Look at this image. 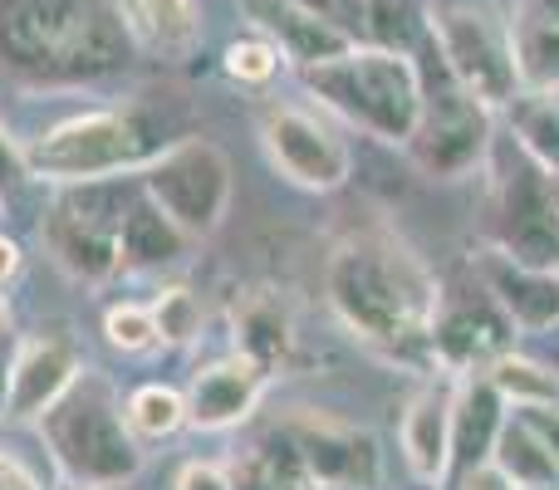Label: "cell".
Returning a JSON list of instances; mask_svg holds the SVG:
<instances>
[{"label":"cell","instance_id":"6da1fadb","mask_svg":"<svg viewBox=\"0 0 559 490\" xmlns=\"http://www.w3.org/2000/svg\"><path fill=\"white\" fill-rule=\"evenodd\" d=\"M324 299L364 348L393 363H432L442 285L403 241L348 236L344 246H334L324 265Z\"/></svg>","mask_w":559,"mask_h":490},{"label":"cell","instance_id":"7a4b0ae2","mask_svg":"<svg viewBox=\"0 0 559 490\" xmlns=\"http://www.w3.org/2000/svg\"><path fill=\"white\" fill-rule=\"evenodd\" d=\"M128 15L114 0H0V64L35 79H98L128 64Z\"/></svg>","mask_w":559,"mask_h":490},{"label":"cell","instance_id":"3957f363","mask_svg":"<svg viewBox=\"0 0 559 490\" xmlns=\"http://www.w3.org/2000/svg\"><path fill=\"white\" fill-rule=\"evenodd\" d=\"M35 427L74 490H118L143 471V442L128 427L118 387L98 368H84Z\"/></svg>","mask_w":559,"mask_h":490},{"label":"cell","instance_id":"277c9868","mask_svg":"<svg viewBox=\"0 0 559 490\" xmlns=\"http://www.w3.org/2000/svg\"><path fill=\"white\" fill-rule=\"evenodd\" d=\"M299 79L329 113L354 123L358 133L388 147L413 143L417 118H423V64L407 49L348 45L324 64L299 69Z\"/></svg>","mask_w":559,"mask_h":490},{"label":"cell","instance_id":"5b68a950","mask_svg":"<svg viewBox=\"0 0 559 490\" xmlns=\"http://www.w3.org/2000/svg\"><path fill=\"white\" fill-rule=\"evenodd\" d=\"M177 138H163V123L143 108H94V113H74L39 133L25 147L35 182L79 187V182H114V177H133L153 163L163 147Z\"/></svg>","mask_w":559,"mask_h":490},{"label":"cell","instance_id":"8992f818","mask_svg":"<svg viewBox=\"0 0 559 490\" xmlns=\"http://www.w3.org/2000/svg\"><path fill=\"white\" fill-rule=\"evenodd\" d=\"M427 39L432 55L476 104L506 113L521 94L515 64V25L486 0H432L427 5Z\"/></svg>","mask_w":559,"mask_h":490},{"label":"cell","instance_id":"52a82bcc","mask_svg":"<svg viewBox=\"0 0 559 490\" xmlns=\"http://www.w3.org/2000/svg\"><path fill=\"white\" fill-rule=\"evenodd\" d=\"M496 147V113L476 104L442 64L437 79L423 74V118H417L413 143L403 147L427 177L437 182H462L491 163Z\"/></svg>","mask_w":559,"mask_h":490},{"label":"cell","instance_id":"ba28073f","mask_svg":"<svg viewBox=\"0 0 559 490\" xmlns=\"http://www.w3.org/2000/svg\"><path fill=\"white\" fill-rule=\"evenodd\" d=\"M114 182H123V177H114ZM114 182L59 187V196L39 222V241H45L49 260L84 285H104L123 270L118 231H123L128 192L114 196Z\"/></svg>","mask_w":559,"mask_h":490},{"label":"cell","instance_id":"9c48e42d","mask_svg":"<svg viewBox=\"0 0 559 490\" xmlns=\"http://www.w3.org/2000/svg\"><path fill=\"white\" fill-rule=\"evenodd\" d=\"M138 177H143V192L153 196L197 246L222 231L226 212H231L236 172H231V157L216 143H206V138H177V143L163 147Z\"/></svg>","mask_w":559,"mask_h":490},{"label":"cell","instance_id":"30bf717a","mask_svg":"<svg viewBox=\"0 0 559 490\" xmlns=\"http://www.w3.org/2000/svg\"><path fill=\"white\" fill-rule=\"evenodd\" d=\"M491 163L501 167L491 147ZM491 246L515 255L521 265L559 270V216L550 196V172L535 167L521 147L506 153V167L496 177V202H491Z\"/></svg>","mask_w":559,"mask_h":490},{"label":"cell","instance_id":"8fae6325","mask_svg":"<svg viewBox=\"0 0 559 490\" xmlns=\"http://www.w3.org/2000/svg\"><path fill=\"white\" fill-rule=\"evenodd\" d=\"M261 147L271 167L299 192H338L354 177V153L334 123L299 104H275L261 113Z\"/></svg>","mask_w":559,"mask_h":490},{"label":"cell","instance_id":"7c38bea8","mask_svg":"<svg viewBox=\"0 0 559 490\" xmlns=\"http://www.w3.org/2000/svg\"><path fill=\"white\" fill-rule=\"evenodd\" d=\"M511 334H515L511 319L501 314V304L486 295L476 275H472V289H462V295L442 289V309H437V324H432L437 373H476L501 348H511Z\"/></svg>","mask_w":559,"mask_h":490},{"label":"cell","instance_id":"4fadbf2b","mask_svg":"<svg viewBox=\"0 0 559 490\" xmlns=\"http://www.w3.org/2000/svg\"><path fill=\"white\" fill-rule=\"evenodd\" d=\"M285 432L305 456V471L314 486H383V452H378L373 432H364V427L338 422V417L324 413H305Z\"/></svg>","mask_w":559,"mask_h":490},{"label":"cell","instance_id":"5bb4252c","mask_svg":"<svg viewBox=\"0 0 559 490\" xmlns=\"http://www.w3.org/2000/svg\"><path fill=\"white\" fill-rule=\"evenodd\" d=\"M452 403H456V373L427 378L413 397H407L403 417H397V446L413 471L417 486L442 490L452 481Z\"/></svg>","mask_w":559,"mask_h":490},{"label":"cell","instance_id":"9a60e30c","mask_svg":"<svg viewBox=\"0 0 559 490\" xmlns=\"http://www.w3.org/2000/svg\"><path fill=\"white\" fill-rule=\"evenodd\" d=\"M472 275L481 279V289L501 304V314L511 319L515 334H555L559 328V275L555 270L521 265V260L506 255L501 246H481L472 255Z\"/></svg>","mask_w":559,"mask_h":490},{"label":"cell","instance_id":"2e32d148","mask_svg":"<svg viewBox=\"0 0 559 490\" xmlns=\"http://www.w3.org/2000/svg\"><path fill=\"white\" fill-rule=\"evenodd\" d=\"M271 378L275 373H265L246 354H226L216 363L197 368L192 383H187V427H197V432H231V427L251 422Z\"/></svg>","mask_w":559,"mask_h":490},{"label":"cell","instance_id":"e0dca14e","mask_svg":"<svg viewBox=\"0 0 559 490\" xmlns=\"http://www.w3.org/2000/svg\"><path fill=\"white\" fill-rule=\"evenodd\" d=\"M84 354L74 348V338L64 334H29L15 348V373H10V413L15 422H39L59 397L74 387V378L84 373Z\"/></svg>","mask_w":559,"mask_h":490},{"label":"cell","instance_id":"ac0fdd59","mask_svg":"<svg viewBox=\"0 0 559 490\" xmlns=\"http://www.w3.org/2000/svg\"><path fill=\"white\" fill-rule=\"evenodd\" d=\"M241 10L251 15V25L285 55V64L309 69L324 59L344 55L348 39L329 25L319 10H309L305 0H241Z\"/></svg>","mask_w":559,"mask_h":490},{"label":"cell","instance_id":"d6986e66","mask_svg":"<svg viewBox=\"0 0 559 490\" xmlns=\"http://www.w3.org/2000/svg\"><path fill=\"white\" fill-rule=\"evenodd\" d=\"M305 5L319 10L348 45L413 55L417 35L427 29V5H417V0H305Z\"/></svg>","mask_w":559,"mask_h":490},{"label":"cell","instance_id":"ffe728a7","mask_svg":"<svg viewBox=\"0 0 559 490\" xmlns=\"http://www.w3.org/2000/svg\"><path fill=\"white\" fill-rule=\"evenodd\" d=\"M506 417V397L491 387V378L476 368V373H456V403H452V481L476 466L491 462V446L501 437Z\"/></svg>","mask_w":559,"mask_h":490},{"label":"cell","instance_id":"44dd1931","mask_svg":"<svg viewBox=\"0 0 559 490\" xmlns=\"http://www.w3.org/2000/svg\"><path fill=\"white\" fill-rule=\"evenodd\" d=\"M192 236L163 212L147 192H138L123 212V231H118V255H123V270H138V275H153V270H173L192 255Z\"/></svg>","mask_w":559,"mask_h":490},{"label":"cell","instance_id":"7402d4cb","mask_svg":"<svg viewBox=\"0 0 559 490\" xmlns=\"http://www.w3.org/2000/svg\"><path fill=\"white\" fill-rule=\"evenodd\" d=\"M128 29L138 45H147L163 59H187L202 45V15L197 0H128Z\"/></svg>","mask_w":559,"mask_h":490},{"label":"cell","instance_id":"603a6c76","mask_svg":"<svg viewBox=\"0 0 559 490\" xmlns=\"http://www.w3.org/2000/svg\"><path fill=\"white\" fill-rule=\"evenodd\" d=\"M491 466L506 476L515 490H545V486H559V462L550 452L535 422L525 413H511L491 446Z\"/></svg>","mask_w":559,"mask_h":490},{"label":"cell","instance_id":"cb8c5ba5","mask_svg":"<svg viewBox=\"0 0 559 490\" xmlns=\"http://www.w3.org/2000/svg\"><path fill=\"white\" fill-rule=\"evenodd\" d=\"M236 354L255 358L265 373L295 354V319L275 295H251L236 309Z\"/></svg>","mask_w":559,"mask_h":490},{"label":"cell","instance_id":"d4e9b609","mask_svg":"<svg viewBox=\"0 0 559 490\" xmlns=\"http://www.w3.org/2000/svg\"><path fill=\"white\" fill-rule=\"evenodd\" d=\"M226 471H231V490H309L314 486L305 471V456L289 442L285 427L275 437H265V442L246 446Z\"/></svg>","mask_w":559,"mask_h":490},{"label":"cell","instance_id":"484cf974","mask_svg":"<svg viewBox=\"0 0 559 490\" xmlns=\"http://www.w3.org/2000/svg\"><path fill=\"white\" fill-rule=\"evenodd\" d=\"M481 373L491 378V387L506 397V407H515V413L559 403V368L545 363V358H535V354H521V348H501Z\"/></svg>","mask_w":559,"mask_h":490},{"label":"cell","instance_id":"4316f807","mask_svg":"<svg viewBox=\"0 0 559 490\" xmlns=\"http://www.w3.org/2000/svg\"><path fill=\"white\" fill-rule=\"evenodd\" d=\"M511 118V143L545 172H559V94L545 88H521L506 108Z\"/></svg>","mask_w":559,"mask_h":490},{"label":"cell","instance_id":"83f0119b","mask_svg":"<svg viewBox=\"0 0 559 490\" xmlns=\"http://www.w3.org/2000/svg\"><path fill=\"white\" fill-rule=\"evenodd\" d=\"M123 417L138 442H167V437H177L187 427V393H177L167 383H143L128 393Z\"/></svg>","mask_w":559,"mask_h":490},{"label":"cell","instance_id":"f1b7e54d","mask_svg":"<svg viewBox=\"0 0 559 490\" xmlns=\"http://www.w3.org/2000/svg\"><path fill=\"white\" fill-rule=\"evenodd\" d=\"M515 25V64H521V88H545L559 94V25L550 20H511Z\"/></svg>","mask_w":559,"mask_h":490},{"label":"cell","instance_id":"f546056e","mask_svg":"<svg viewBox=\"0 0 559 490\" xmlns=\"http://www.w3.org/2000/svg\"><path fill=\"white\" fill-rule=\"evenodd\" d=\"M153 324H157V338H163L167 348H187V344H197L202 338V328H206V309H202V299L192 295L187 285H163L153 295Z\"/></svg>","mask_w":559,"mask_h":490},{"label":"cell","instance_id":"4dcf8cb0","mask_svg":"<svg viewBox=\"0 0 559 490\" xmlns=\"http://www.w3.org/2000/svg\"><path fill=\"white\" fill-rule=\"evenodd\" d=\"M222 69H226V79H231V84H241V88H271L280 79V69H285V55H280L271 39L255 29V35L226 45Z\"/></svg>","mask_w":559,"mask_h":490},{"label":"cell","instance_id":"1f68e13d","mask_svg":"<svg viewBox=\"0 0 559 490\" xmlns=\"http://www.w3.org/2000/svg\"><path fill=\"white\" fill-rule=\"evenodd\" d=\"M104 334H108V344H114L118 354H147V348L163 344V338H157V324H153V309L147 304H114L104 314Z\"/></svg>","mask_w":559,"mask_h":490},{"label":"cell","instance_id":"d6a6232c","mask_svg":"<svg viewBox=\"0 0 559 490\" xmlns=\"http://www.w3.org/2000/svg\"><path fill=\"white\" fill-rule=\"evenodd\" d=\"M29 182H35V172H29L25 147H20L5 128H0V196L15 192V187H29Z\"/></svg>","mask_w":559,"mask_h":490},{"label":"cell","instance_id":"836d02e7","mask_svg":"<svg viewBox=\"0 0 559 490\" xmlns=\"http://www.w3.org/2000/svg\"><path fill=\"white\" fill-rule=\"evenodd\" d=\"M173 490H231V471L222 462H187Z\"/></svg>","mask_w":559,"mask_h":490},{"label":"cell","instance_id":"e575fe53","mask_svg":"<svg viewBox=\"0 0 559 490\" xmlns=\"http://www.w3.org/2000/svg\"><path fill=\"white\" fill-rule=\"evenodd\" d=\"M15 348H20V338L10 334L5 309H0V417L10 413V373H15Z\"/></svg>","mask_w":559,"mask_h":490},{"label":"cell","instance_id":"d590c367","mask_svg":"<svg viewBox=\"0 0 559 490\" xmlns=\"http://www.w3.org/2000/svg\"><path fill=\"white\" fill-rule=\"evenodd\" d=\"M0 490H45V486H39V476L29 471L15 452H5V446H0Z\"/></svg>","mask_w":559,"mask_h":490},{"label":"cell","instance_id":"8d00e7d4","mask_svg":"<svg viewBox=\"0 0 559 490\" xmlns=\"http://www.w3.org/2000/svg\"><path fill=\"white\" fill-rule=\"evenodd\" d=\"M456 490H515L511 481H506L501 471H496L491 462L486 466H476V471H466V476H456Z\"/></svg>","mask_w":559,"mask_h":490},{"label":"cell","instance_id":"74e56055","mask_svg":"<svg viewBox=\"0 0 559 490\" xmlns=\"http://www.w3.org/2000/svg\"><path fill=\"white\" fill-rule=\"evenodd\" d=\"M525 417H531L535 432L550 442V452H555V462H559V403L555 407H525Z\"/></svg>","mask_w":559,"mask_h":490},{"label":"cell","instance_id":"f35d334b","mask_svg":"<svg viewBox=\"0 0 559 490\" xmlns=\"http://www.w3.org/2000/svg\"><path fill=\"white\" fill-rule=\"evenodd\" d=\"M20 265H25V255H20V246L10 241L5 231H0V295L10 289V279L20 275Z\"/></svg>","mask_w":559,"mask_h":490},{"label":"cell","instance_id":"ab89813d","mask_svg":"<svg viewBox=\"0 0 559 490\" xmlns=\"http://www.w3.org/2000/svg\"><path fill=\"white\" fill-rule=\"evenodd\" d=\"M515 15H521V20H550V25H559V0H515Z\"/></svg>","mask_w":559,"mask_h":490},{"label":"cell","instance_id":"60d3db41","mask_svg":"<svg viewBox=\"0 0 559 490\" xmlns=\"http://www.w3.org/2000/svg\"><path fill=\"white\" fill-rule=\"evenodd\" d=\"M550 196H555V216H559V172H550Z\"/></svg>","mask_w":559,"mask_h":490},{"label":"cell","instance_id":"b9f144b4","mask_svg":"<svg viewBox=\"0 0 559 490\" xmlns=\"http://www.w3.org/2000/svg\"><path fill=\"white\" fill-rule=\"evenodd\" d=\"M309 490H364V486H309Z\"/></svg>","mask_w":559,"mask_h":490},{"label":"cell","instance_id":"7bdbcfd3","mask_svg":"<svg viewBox=\"0 0 559 490\" xmlns=\"http://www.w3.org/2000/svg\"><path fill=\"white\" fill-rule=\"evenodd\" d=\"M545 490H559V486H545Z\"/></svg>","mask_w":559,"mask_h":490},{"label":"cell","instance_id":"ee69618b","mask_svg":"<svg viewBox=\"0 0 559 490\" xmlns=\"http://www.w3.org/2000/svg\"><path fill=\"white\" fill-rule=\"evenodd\" d=\"M0 206H5V196H0Z\"/></svg>","mask_w":559,"mask_h":490},{"label":"cell","instance_id":"f6af8a7d","mask_svg":"<svg viewBox=\"0 0 559 490\" xmlns=\"http://www.w3.org/2000/svg\"><path fill=\"white\" fill-rule=\"evenodd\" d=\"M555 275H559V270H555Z\"/></svg>","mask_w":559,"mask_h":490}]
</instances>
